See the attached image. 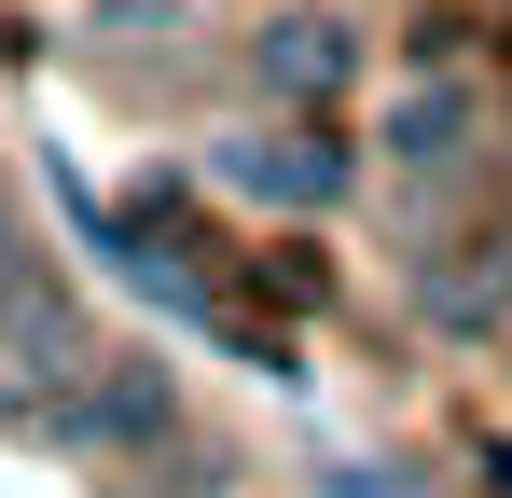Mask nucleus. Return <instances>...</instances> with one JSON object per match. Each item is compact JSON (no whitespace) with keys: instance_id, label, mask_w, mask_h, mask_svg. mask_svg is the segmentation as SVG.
Returning a JSON list of instances; mask_svg holds the SVG:
<instances>
[{"instance_id":"f257e3e1","label":"nucleus","mask_w":512,"mask_h":498,"mask_svg":"<svg viewBox=\"0 0 512 498\" xmlns=\"http://www.w3.org/2000/svg\"><path fill=\"white\" fill-rule=\"evenodd\" d=\"M14 429H28V443H56V457H125V443H167V360H97L84 388L28 402Z\"/></svg>"},{"instance_id":"f03ea898","label":"nucleus","mask_w":512,"mask_h":498,"mask_svg":"<svg viewBox=\"0 0 512 498\" xmlns=\"http://www.w3.org/2000/svg\"><path fill=\"white\" fill-rule=\"evenodd\" d=\"M208 180H236V194H263V208H333L346 153H333V139H222Z\"/></svg>"},{"instance_id":"7ed1b4c3","label":"nucleus","mask_w":512,"mask_h":498,"mask_svg":"<svg viewBox=\"0 0 512 498\" xmlns=\"http://www.w3.org/2000/svg\"><path fill=\"white\" fill-rule=\"evenodd\" d=\"M0 346H14V388H0V415H28L42 388H84L97 374V346H84V319L56 305V291H28L14 319H0Z\"/></svg>"},{"instance_id":"20e7f679","label":"nucleus","mask_w":512,"mask_h":498,"mask_svg":"<svg viewBox=\"0 0 512 498\" xmlns=\"http://www.w3.org/2000/svg\"><path fill=\"white\" fill-rule=\"evenodd\" d=\"M346 70H360V42H346L333 14H277L263 28V83L277 97H346Z\"/></svg>"},{"instance_id":"39448f33","label":"nucleus","mask_w":512,"mask_h":498,"mask_svg":"<svg viewBox=\"0 0 512 498\" xmlns=\"http://www.w3.org/2000/svg\"><path fill=\"white\" fill-rule=\"evenodd\" d=\"M457 139H471V83H416V97L388 111V153L402 166H443Z\"/></svg>"},{"instance_id":"423d86ee","label":"nucleus","mask_w":512,"mask_h":498,"mask_svg":"<svg viewBox=\"0 0 512 498\" xmlns=\"http://www.w3.org/2000/svg\"><path fill=\"white\" fill-rule=\"evenodd\" d=\"M333 498H416L402 471H333Z\"/></svg>"}]
</instances>
